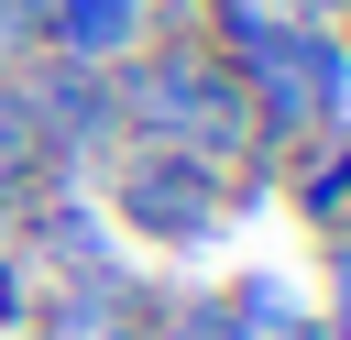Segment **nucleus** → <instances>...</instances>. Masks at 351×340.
Here are the masks:
<instances>
[{"label": "nucleus", "instance_id": "nucleus-1", "mask_svg": "<svg viewBox=\"0 0 351 340\" xmlns=\"http://www.w3.org/2000/svg\"><path fill=\"white\" fill-rule=\"evenodd\" d=\"M110 110H121V143H165L208 175H241L263 165V132H252V99L241 77L197 44V33H165V44H132L110 66Z\"/></svg>", "mask_w": 351, "mask_h": 340}, {"label": "nucleus", "instance_id": "nucleus-8", "mask_svg": "<svg viewBox=\"0 0 351 340\" xmlns=\"http://www.w3.org/2000/svg\"><path fill=\"white\" fill-rule=\"evenodd\" d=\"M318 340H351V241H329V296H318Z\"/></svg>", "mask_w": 351, "mask_h": 340}, {"label": "nucleus", "instance_id": "nucleus-4", "mask_svg": "<svg viewBox=\"0 0 351 340\" xmlns=\"http://www.w3.org/2000/svg\"><path fill=\"white\" fill-rule=\"evenodd\" d=\"M274 186L296 197V219L318 241H351V121L318 132V143H296V154H274Z\"/></svg>", "mask_w": 351, "mask_h": 340}, {"label": "nucleus", "instance_id": "nucleus-7", "mask_svg": "<svg viewBox=\"0 0 351 340\" xmlns=\"http://www.w3.org/2000/svg\"><path fill=\"white\" fill-rule=\"evenodd\" d=\"M44 55V0H0V66H33Z\"/></svg>", "mask_w": 351, "mask_h": 340}, {"label": "nucleus", "instance_id": "nucleus-2", "mask_svg": "<svg viewBox=\"0 0 351 340\" xmlns=\"http://www.w3.org/2000/svg\"><path fill=\"white\" fill-rule=\"evenodd\" d=\"M110 165V197H99V219L110 230H132L143 252H208L219 230H230V175H208V165H186V154H165V143H110L99 154Z\"/></svg>", "mask_w": 351, "mask_h": 340}, {"label": "nucleus", "instance_id": "nucleus-3", "mask_svg": "<svg viewBox=\"0 0 351 340\" xmlns=\"http://www.w3.org/2000/svg\"><path fill=\"white\" fill-rule=\"evenodd\" d=\"M22 77V99H33V121H44V154H55V175H77V165H99L110 143H121V110H110V66H66V55H33V66H11Z\"/></svg>", "mask_w": 351, "mask_h": 340}, {"label": "nucleus", "instance_id": "nucleus-6", "mask_svg": "<svg viewBox=\"0 0 351 340\" xmlns=\"http://www.w3.org/2000/svg\"><path fill=\"white\" fill-rule=\"evenodd\" d=\"M219 340H318V296L285 274H230L219 285Z\"/></svg>", "mask_w": 351, "mask_h": 340}, {"label": "nucleus", "instance_id": "nucleus-5", "mask_svg": "<svg viewBox=\"0 0 351 340\" xmlns=\"http://www.w3.org/2000/svg\"><path fill=\"white\" fill-rule=\"evenodd\" d=\"M154 33V0H44V55L66 66H121Z\"/></svg>", "mask_w": 351, "mask_h": 340}]
</instances>
